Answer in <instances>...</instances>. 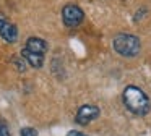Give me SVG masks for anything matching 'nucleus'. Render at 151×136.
Instances as JSON below:
<instances>
[{
    "label": "nucleus",
    "instance_id": "4",
    "mask_svg": "<svg viewBox=\"0 0 151 136\" xmlns=\"http://www.w3.org/2000/svg\"><path fill=\"white\" fill-rule=\"evenodd\" d=\"M99 113H101L99 107L91 105V104H86V105H81L78 109L76 117H75V122L78 123V125H88V123L93 122V120L98 118Z\"/></svg>",
    "mask_w": 151,
    "mask_h": 136
},
{
    "label": "nucleus",
    "instance_id": "6",
    "mask_svg": "<svg viewBox=\"0 0 151 136\" xmlns=\"http://www.w3.org/2000/svg\"><path fill=\"white\" fill-rule=\"evenodd\" d=\"M24 49L29 52H34V54L44 55L47 52V42L42 41L41 37H29L26 41V47Z\"/></svg>",
    "mask_w": 151,
    "mask_h": 136
},
{
    "label": "nucleus",
    "instance_id": "8",
    "mask_svg": "<svg viewBox=\"0 0 151 136\" xmlns=\"http://www.w3.org/2000/svg\"><path fill=\"white\" fill-rule=\"evenodd\" d=\"M20 136H37V131L34 128H29V126H26V128H23L20 131Z\"/></svg>",
    "mask_w": 151,
    "mask_h": 136
},
{
    "label": "nucleus",
    "instance_id": "1",
    "mask_svg": "<svg viewBox=\"0 0 151 136\" xmlns=\"http://www.w3.org/2000/svg\"><path fill=\"white\" fill-rule=\"evenodd\" d=\"M124 104L135 115H146L151 110V100L143 89L137 86H127L124 89Z\"/></svg>",
    "mask_w": 151,
    "mask_h": 136
},
{
    "label": "nucleus",
    "instance_id": "2",
    "mask_svg": "<svg viewBox=\"0 0 151 136\" xmlns=\"http://www.w3.org/2000/svg\"><path fill=\"white\" fill-rule=\"evenodd\" d=\"M112 45H114V50L122 57H137L141 49L140 39L133 34H127V32H120L115 36Z\"/></svg>",
    "mask_w": 151,
    "mask_h": 136
},
{
    "label": "nucleus",
    "instance_id": "10",
    "mask_svg": "<svg viewBox=\"0 0 151 136\" xmlns=\"http://www.w3.org/2000/svg\"><path fill=\"white\" fill-rule=\"evenodd\" d=\"M67 136H86V135H83V133H80V131H68Z\"/></svg>",
    "mask_w": 151,
    "mask_h": 136
},
{
    "label": "nucleus",
    "instance_id": "5",
    "mask_svg": "<svg viewBox=\"0 0 151 136\" xmlns=\"http://www.w3.org/2000/svg\"><path fill=\"white\" fill-rule=\"evenodd\" d=\"M0 36H2L4 41L10 42V44L17 42L18 39V28L13 23L8 21L4 15H0Z\"/></svg>",
    "mask_w": 151,
    "mask_h": 136
},
{
    "label": "nucleus",
    "instance_id": "9",
    "mask_svg": "<svg viewBox=\"0 0 151 136\" xmlns=\"http://www.w3.org/2000/svg\"><path fill=\"white\" fill-rule=\"evenodd\" d=\"M0 136H10V130L4 122H0Z\"/></svg>",
    "mask_w": 151,
    "mask_h": 136
},
{
    "label": "nucleus",
    "instance_id": "7",
    "mask_svg": "<svg viewBox=\"0 0 151 136\" xmlns=\"http://www.w3.org/2000/svg\"><path fill=\"white\" fill-rule=\"evenodd\" d=\"M21 57L26 63H29L33 68H41L44 65V55H39V54H34V52H29L26 49L21 50Z\"/></svg>",
    "mask_w": 151,
    "mask_h": 136
},
{
    "label": "nucleus",
    "instance_id": "3",
    "mask_svg": "<svg viewBox=\"0 0 151 136\" xmlns=\"http://www.w3.org/2000/svg\"><path fill=\"white\" fill-rule=\"evenodd\" d=\"M62 19L65 23V26L68 28H75V26L81 24L83 19H85V13L80 8L78 5H73V3H68V5L63 6L62 10Z\"/></svg>",
    "mask_w": 151,
    "mask_h": 136
}]
</instances>
